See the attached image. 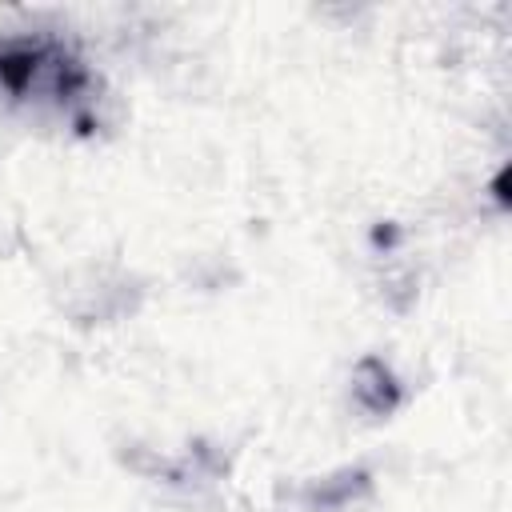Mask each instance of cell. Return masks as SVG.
<instances>
[{
    "label": "cell",
    "mask_w": 512,
    "mask_h": 512,
    "mask_svg": "<svg viewBox=\"0 0 512 512\" xmlns=\"http://www.w3.org/2000/svg\"><path fill=\"white\" fill-rule=\"evenodd\" d=\"M368 488H372L368 468H340L336 476H324L320 484H312L308 500L320 504V508H340V504H352V500L368 496Z\"/></svg>",
    "instance_id": "7a4b0ae2"
},
{
    "label": "cell",
    "mask_w": 512,
    "mask_h": 512,
    "mask_svg": "<svg viewBox=\"0 0 512 512\" xmlns=\"http://www.w3.org/2000/svg\"><path fill=\"white\" fill-rule=\"evenodd\" d=\"M352 400L368 416H392L400 408V380L380 356H364L352 368Z\"/></svg>",
    "instance_id": "6da1fadb"
}]
</instances>
